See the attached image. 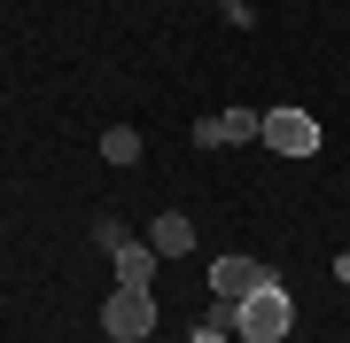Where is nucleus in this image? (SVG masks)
<instances>
[{"label": "nucleus", "mask_w": 350, "mask_h": 343, "mask_svg": "<svg viewBox=\"0 0 350 343\" xmlns=\"http://www.w3.org/2000/svg\"><path fill=\"white\" fill-rule=\"evenodd\" d=\"M288 328H296V296H288L280 281H265L257 296L234 305V335H241V343H280Z\"/></svg>", "instance_id": "nucleus-1"}, {"label": "nucleus", "mask_w": 350, "mask_h": 343, "mask_svg": "<svg viewBox=\"0 0 350 343\" xmlns=\"http://www.w3.org/2000/svg\"><path fill=\"white\" fill-rule=\"evenodd\" d=\"M101 335H109V343L156 335V296L148 289H109V296H101Z\"/></svg>", "instance_id": "nucleus-2"}, {"label": "nucleus", "mask_w": 350, "mask_h": 343, "mask_svg": "<svg viewBox=\"0 0 350 343\" xmlns=\"http://www.w3.org/2000/svg\"><path fill=\"white\" fill-rule=\"evenodd\" d=\"M265 149H280V156H312L319 149V117L312 110H265Z\"/></svg>", "instance_id": "nucleus-3"}, {"label": "nucleus", "mask_w": 350, "mask_h": 343, "mask_svg": "<svg viewBox=\"0 0 350 343\" xmlns=\"http://www.w3.org/2000/svg\"><path fill=\"white\" fill-rule=\"evenodd\" d=\"M265 281H273V266H257V257H218L211 266V296H234L241 305V296H257Z\"/></svg>", "instance_id": "nucleus-4"}, {"label": "nucleus", "mask_w": 350, "mask_h": 343, "mask_svg": "<svg viewBox=\"0 0 350 343\" xmlns=\"http://www.w3.org/2000/svg\"><path fill=\"white\" fill-rule=\"evenodd\" d=\"M117 289H148V281H156V250H148V242H117Z\"/></svg>", "instance_id": "nucleus-5"}, {"label": "nucleus", "mask_w": 350, "mask_h": 343, "mask_svg": "<svg viewBox=\"0 0 350 343\" xmlns=\"http://www.w3.org/2000/svg\"><path fill=\"white\" fill-rule=\"evenodd\" d=\"M148 250H156V257H187V250H195V227H187L179 211H163L156 227H148Z\"/></svg>", "instance_id": "nucleus-6"}, {"label": "nucleus", "mask_w": 350, "mask_h": 343, "mask_svg": "<svg viewBox=\"0 0 350 343\" xmlns=\"http://www.w3.org/2000/svg\"><path fill=\"white\" fill-rule=\"evenodd\" d=\"M218 125H226V149H234V140H257L265 133V110H226Z\"/></svg>", "instance_id": "nucleus-7"}, {"label": "nucleus", "mask_w": 350, "mask_h": 343, "mask_svg": "<svg viewBox=\"0 0 350 343\" xmlns=\"http://www.w3.org/2000/svg\"><path fill=\"white\" fill-rule=\"evenodd\" d=\"M101 156H109V164H133V156H140V133L133 125H109V133H101Z\"/></svg>", "instance_id": "nucleus-8"}, {"label": "nucleus", "mask_w": 350, "mask_h": 343, "mask_svg": "<svg viewBox=\"0 0 350 343\" xmlns=\"http://www.w3.org/2000/svg\"><path fill=\"white\" fill-rule=\"evenodd\" d=\"M195 149H226V125H218V117H195Z\"/></svg>", "instance_id": "nucleus-9"}, {"label": "nucleus", "mask_w": 350, "mask_h": 343, "mask_svg": "<svg viewBox=\"0 0 350 343\" xmlns=\"http://www.w3.org/2000/svg\"><path fill=\"white\" fill-rule=\"evenodd\" d=\"M226 24H234V31H250V24H257V8H250V0H226Z\"/></svg>", "instance_id": "nucleus-10"}, {"label": "nucleus", "mask_w": 350, "mask_h": 343, "mask_svg": "<svg viewBox=\"0 0 350 343\" xmlns=\"http://www.w3.org/2000/svg\"><path fill=\"white\" fill-rule=\"evenodd\" d=\"M187 343H226V328H195V335H187Z\"/></svg>", "instance_id": "nucleus-11"}, {"label": "nucleus", "mask_w": 350, "mask_h": 343, "mask_svg": "<svg viewBox=\"0 0 350 343\" xmlns=\"http://www.w3.org/2000/svg\"><path fill=\"white\" fill-rule=\"evenodd\" d=\"M335 281H342V289H350V250H342V257H335Z\"/></svg>", "instance_id": "nucleus-12"}]
</instances>
